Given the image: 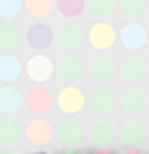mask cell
<instances>
[{"label": "cell", "instance_id": "277c9868", "mask_svg": "<svg viewBox=\"0 0 149 154\" xmlns=\"http://www.w3.org/2000/svg\"><path fill=\"white\" fill-rule=\"evenodd\" d=\"M56 72L65 82V87H77V82L86 75V63H84V58L79 54H65L58 61Z\"/></svg>", "mask_w": 149, "mask_h": 154}, {"label": "cell", "instance_id": "8fae6325", "mask_svg": "<svg viewBox=\"0 0 149 154\" xmlns=\"http://www.w3.org/2000/svg\"><path fill=\"white\" fill-rule=\"evenodd\" d=\"M86 126L79 122V119H74V117H68V119H63L61 124H58V128H56V135H58V140L63 145H68V147H74V145H79L86 140Z\"/></svg>", "mask_w": 149, "mask_h": 154}, {"label": "cell", "instance_id": "ffe728a7", "mask_svg": "<svg viewBox=\"0 0 149 154\" xmlns=\"http://www.w3.org/2000/svg\"><path fill=\"white\" fill-rule=\"evenodd\" d=\"M21 105H23V96H21L14 87H2L0 89V112H2V115L12 117Z\"/></svg>", "mask_w": 149, "mask_h": 154}, {"label": "cell", "instance_id": "484cf974", "mask_svg": "<svg viewBox=\"0 0 149 154\" xmlns=\"http://www.w3.org/2000/svg\"><path fill=\"white\" fill-rule=\"evenodd\" d=\"M91 154H112V152H110V149H93Z\"/></svg>", "mask_w": 149, "mask_h": 154}, {"label": "cell", "instance_id": "7402d4cb", "mask_svg": "<svg viewBox=\"0 0 149 154\" xmlns=\"http://www.w3.org/2000/svg\"><path fill=\"white\" fill-rule=\"evenodd\" d=\"M56 10L65 21H74L86 12V0H56Z\"/></svg>", "mask_w": 149, "mask_h": 154}, {"label": "cell", "instance_id": "5b68a950", "mask_svg": "<svg viewBox=\"0 0 149 154\" xmlns=\"http://www.w3.org/2000/svg\"><path fill=\"white\" fill-rule=\"evenodd\" d=\"M86 103H89V100H86V94H84L79 87H63L56 94V107L68 117L79 115Z\"/></svg>", "mask_w": 149, "mask_h": 154}, {"label": "cell", "instance_id": "e0dca14e", "mask_svg": "<svg viewBox=\"0 0 149 154\" xmlns=\"http://www.w3.org/2000/svg\"><path fill=\"white\" fill-rule=\"evenodd\" d=\"M26 38L21 28H19L14 21H7V23H0V49L5 54H12L14 49H19L21 40Z\"/></svg>", "mask_w": 149, "mask_h": 154}, {"label": "cell", "instance_id": "d4e9b609", "mask_svg": "<svg viewBox=\"0 0 149 154\" xmlns=\"http://www.w3.org/2000/svg\"><path fill=\"white\" fill-rule=\"evenodd\" d=\"M23 10V0H0V17L12 21L14 17H19Z\"/></svg>", "mask_w": 149, "mask_h": 154}, {"label": "cell", "instance_id": "f1b7e54d", "mask_svg": "<svg viewBox=\"0 0 149 154\" xmlns=\"http://www.w3.org/2000/svg\"><path fill=\"white\" fill-rule=\"evenodd\" d=\"M0 154H17V152H12V149H5V152H0Z\"/></svg>", "mask_w": 149, "mask_h": 154}, {"label": "cell", "instance_id": "2e32d148", "mask_svg": "<svg viewBox=\"0 0 149 154\" xmlns=\"http://www.w3.org/2000/svg\"><path fill=\"white\" fill-rule=\"evenodd\" d=\"M117 63L110 54H96L93 61L89 63V75L96 79V82H110L112 77L117 75Z\"/></svg>", "mask_w": 149, "mask_h": 154}, {"label": "cell", "instance_id": "d6986e66", "mask_svg": "<svg viewBox=\"0 0 149 154\" xmlns=\"http://www.w3.org/2000/svg\"><path fill=\"white\" fill-rule=\"evenodd\" d=\"M21 135H23V128H21V124H19L14 117L0 119V145L14 147V145L21 140Z\"/></svg>", "mask_w": 149, "mask_h": 154}, {"label": "cell", "instance_id": "6da1fadb", "mask_svg": "<svg viewBox=\"0 0 149 154\" xmlns=\"http://www.w3.org/2000/svg\"><path fill=\"white\" fill-rule=\"evenodd\" d=\"M23 105L37 117H44L47 112H51L56 105V96L44 87V84H35V87H30L23 94Z\"/></svg>", "mask_w": 149, "mask_h": 154}, {"label": "cell", "instance_id": "3957f363", "mask_svg": "<svg viewBox=\"0 0 149 154\" xmlns=\"http://www.w3.org/2000/svg\"><path fill=\"white\" fill-rule=\"evenodd\" d=\"M147 72H149L147 58L142 56L140 51H128V54L119 61V75L123 77L126 82H130L133 87H135L138 82H142V79L147 77Z\"/></svg>", "mask_w": 149, "mask_h": 154}, {"label": "cell", "instance_id": "30bf717a", "mask_svg": "<svg viewBox=\"0 0 149 154\" xmlns=\"http://www.w3.org/2000/svg\"><path fill=\"white\" fill-rule=\"evenodd\" d=\"M147 40H149V30L142 23H138V21H128L119 30V42L128 51H140V49L147 45Z\"/></svg>", "mask_w": 149, "mask_h": 154}, {"label": "cell", "instance_id": "4316f807", "mask_svg": "<svg viewBox=\"0 0 149 154\" xmlns=\"http://www.w3.org/2000/svg\"><path fill=\"white\" fill-rule=\"evenodd\" d=\"M123 154H144V152H140V149H128V152H123Z\"/></svg>", "mask_w": 149, "mask_h": 154}, {"label": "cell", "instance_id": "8992f818", "mask_svg": "<svg viewBox=\"0 0 149 154\" xmlns=\"http://www.w3.org/2000/svg\"><path fill=\"white\" fill-rule=\"evenodd\" d=\"M23 133H26V140L30 145H35V147H47V145L54 140L56 128L47 117H35V119H30L26 124Z\"/></svg>", "mask_w": 149, "mask_h": 154}, {"label": "cell", "instance_id": "44dd1931", "mask_svg": "<svg viewBox=\"0 0 149 154\" xmlns=\"http://www.w3.org/2000/svg\"><path fill=\"white\" fill-rule=\"evenodd\" d=\"M56 7V0H23V10L33 17L35 21H44L51 17Z\"/></svg>", "mask_w": 149, "mask_h": 154}, {"label": "cell", "instance_id": "5bb4252c", "mask_svg": "<svg viewBox=\"0 0 149 154\" xmlns=\"http://www.w3.org/2000/svg\"><path fill=\"white\" fill-rule=\"evenodd\" d=\"M86 138H89L93 145H98V147H107V145L114 143L117 128H114V124H112L110 119H96V122H91V126H89Z\"/></svg>", "mask_w": 149, "mask_h": 154}, {"label": "cell", "instance_id": "ac0fdd59", "mask_svg": "<svg viewBox=\"0 0 149 154\" xmlns=\"http://www.w3.org/2000/svg\"><path fill=\"white\" fill-rule=\"evenodd\" d=\"M21 72H26V66L21 63V58L14 54H2L0 56V82H17Z\"/></svg>", "mask_w": 149, "mask_h": 154}, {"label": "cell", "instance_id": "603a6c76", "mask_svg": "<svg viewBox=\"0 0 149 154\" xmlns=\"http://www.w3.org/2000/svg\"><path fill=\"white\" fill-rule=\"evenodd\" d=\"M117 7H119V0H86V10L100 21L110 19L117 12Z\"/></svg>", "mask_w": 149, "mask_h": 154}, {"label": "cell", "instance_id": "f546056e", "mask_svg": "<svg viewBox=\"0 0 149 154\" xmlns=\"http://www.w3.org/2000/svg\"><path fill=\"white\" fill-rule=\"evenodd\" d=\"M33 154H47V152H42V149H37V152H33Z\"/></svg>", "mask_w": 149, "mask_h": 154}, {"label": "cell", "instance_id": "7a4b0ae2", "mask_svg": "<svg viewBox=\"0 0 149 154\" xmlns=\"http://www.w3.org/2000/svg\"><path fill=\"white\" fill-rule=\"evenodd\" d=\"M86 40H89V45H91L98 54H107V51L117 45L119 33L114 30L112 23H107V21H98V23H93L91 28H89Z\"/></svg>", "mask_w": 149, "mask_h": 154}, {"label": "cell", "instance_id": "52a82bcc", "mask_svg": "<svg viewBox=\"0 0 149 154\" xmlns=\"http://www.w3.org/2000/svg\"><path fill=\"white\" fill-rule=\"evenodd\" d=\"M56 40L68 54H74L79 47H84L86 33H84V28L77 21H65V23H61V28L56 30Z\"/></svg>", "mask_w": 149, "mask_h": 154}, {"label": "cell", "instance_id": "4fadbf2b", "mask_svg": "<svg viewBox=\"0 0 149 154\" xmlns=\"http://www.w3.org/2000/svg\"><path fill=\"white\" fill-rule=\"evenodd\" d=\"M54 38H56V33L47 26L44 21H35V23H33V26H28V30H26L28 47H33L35 51H44L47 47H51Z\"/></svg>", "mask_w": 149, "mask_h": 154}, {"label": "cell", "instance_id": "9c48e42d", "mask_svg": "<svg viewBox=\"0 0 149 154\" xmlns=\"http://www.w3.org/2000/svg\"><path fill=\"white\" fill-rule=\"evenodd\" d=\"M147 105H149V96L142 87H126L119 96V107L130 117L140 115Z\"/></svg>", "mask_w": 149, "mask_h": 154}, {"label": "cell", "instance_id": "cb8c5ba5", "mask_svg": "<svg viewBox=\"0 0 149 154\" xmlns=\"http://www.w3.org/2000/svg\"><path fill=\"white\" fill-rule=\"evenodd\" d=\"M149 0H119V12L126 19H140L147 14Z\"/></svg>", "mask_w": 149, "mask_h": 154}, {"label": "cell", "instance_id": "ba28073f", "mask_svg": "<svg viewBox=\"0 0 149 154\" xmlns=\"http://www.w3.org/2000/svg\"><path fill=\"white\" fill-rule=\"evenodd\" d=\"M147 138H149V126L138 117L126 119L119 128V140L123 145H128V147H140V145H144Z\"/></svg>", "mask_w": 149, "mask_h": 154}, {"label": "cell", "instance_id": "9a60e30c", "mask_svg": "<svg viewBox=\"0 0 149 154\" xmlns=\"http://www.w3.org/2000/svg\"><path fill=\"white\" fill-rule=\"evenodd\" d=\"M119 103V98H117V94L112 91L110 87H96L91 91V96H89V105H91L93 112H98V115H107V112H112L114 110V105Z\"/></svg>", "mask_w": 149, "mask_h": 154}, {"label": "cell", "instance_id": "83f0119b", "mask_svg": "<svg viewBox=\"0 0 149 154\" xmlns=\"http://www.w3.org/2000/svg\"><path fill=\"white\" fill-rule=\"evenodd\" d=\"M63 154H82V152H74V149H68V152H63Z\"/></svg>", "mask_w": 149, "mask_h": 154}, {"label": "cell", "instance_id": "7c38bea8", "mask_svg": "<svg viewBox=\"0 0 149 154\" xmlns=\"http://www.w3.org/2000/svg\"><path fill=\"white\" fill-rule=\"evenodd\" d=\"M54 61L47 56V54H35V56H30L26 61V75L37 82V84H44L47 79H51L54 75Z\"/></svg>", "mask_w": 149, "mask_h": 154}]
</instances>
